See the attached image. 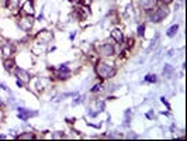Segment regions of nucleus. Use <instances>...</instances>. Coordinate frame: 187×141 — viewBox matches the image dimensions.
<instances>
[{
    "mask_svg": "<svg viewBox=\"0 0 187 141\" xmlns=\"http://www.w3.org/2000/svg\"><path fill=\"white\" fill-rule=\"evenodd\" d=\"M96 73L101 78V79H111L116 76L117 68L113 64H107V62H98L96 67Z\"/></svg>",
    "mask_w": 187,
    "mask_h": 141,
    "instance_id": "obj_1",
    "label": "nucleus"
},
{
    "mask_svg": "<svg viewBox=\"0 0 187 141\" xmlns=\"http://www.w3.org/2000/svg\"><path fill=\"white\" fill-rule=\"evenodd\" d=\"M167 14H169V9H167L166 6H162V7L155 9V10L151 13L149 20H151L152 23H159V21H162V20H163Z\"/></svg>",
    "mask_w": 187,
    "mask_h": 141,
    "instance_id": "obj_2",
    "label": "nucleus"
},
{
    "mask_svg": "<svg viewBox=\"0 0 187 141\" xmlns=\"http://www.w3.org/2000/svg\"><path fill=\"white\" fill-rule=\"evenodd\" d=\"M52 38H54V34H52L51 31H48V30H44V31H41V33L37 35V41H35V43L42 44V45H47L48 43H51Z\"/></svg>",
    "mask_w": 187,
    "mask_h": 141,
    "instance_id": "obj_3",
    "label": "nucleus"
},
{
    "mask_svg": "<svg viewBox=\"0 0 187 141\" xmlns=\"http://www.w3.org/2000/svg\"><path fill=\"white\" fill-rule=\"evenodd\" d=\"M32 25H34V19H32V16H25L23 19H20V21H19V27L23 30V31H30L31 28H32Z\"/></svg>",
    "mask_w": 187,
    "mask_h": 141,
    "instance_id": "obj_4",
    "label": "nucleus"
},
{
    "mask_svg": "<svg viewBox=\"0 0 187 141\" xmlns=\"http://www.w3.org/2000/svg\"><path fill=\"white\" fill-rule=\"evenodd\" d=\"M97 51L100 52V55H104V57H111L114 55V47L111 44H103L97 48Z\"/></svg>",
    "mask_w": 187,
    "mask_h": 141,
    "instance_id": "obj_5",
    "label": "nucleus"
},
{
    "mask_svg": "<svg viewBox=\"0 0 187 141\" xmlns=\"http://www.w3.org/2000/svg\"><path fill=\"white\" fill-rule=\"evenodd\" d=\"M68 64H62L61 67H59V69L56 72V76L59 78V79H68L70 75V69L66 67Z\"/></svg>",
    "mask_w": 187,
    "mask_h": 141,
    "instance_id": "obj_6",
    "label": "nucleus"
},
{
    "mask_svg": "<svg viewBox=\"0 0 187 141\" xmlns=\"http://www.w3.org/2000/svg\"><path fill=\"white\" fill-rule=\"evenodd\" d=\"M34 11H35V9H34V3H32V0H27V1L24 3V6H23V13L24 14H27V16H32Z\"/></svg>",
    "mask_w": 187,
    "mask_h": 141,
    "instance_id": "obj_7",
    "label": "nucleus"
},
{
    "mask_svg": "<svg viewBox=\"0 0 187 141\" xmlns=\"http://www.w3.org/2000/svg\"><path fill=\"white\" fill-rule=\"evenodd\" d=\"M16 76H17V79H21V80H24V82H28V80H30V75H28V72L24 70L23 68H16Z\"/></svg>",
    "mask_w": 187,
    "mask_h": 141,
    "instance_id": "obj_8",
    "label": "nucleus"
},
{
    "mask_svg": "<svg viewBox=\"0 0 187 141\" xmlns=\"http://www.w3.org/2000/svg\"><path fill=\"white\" fill-rule=\"evenodd\" d=\"M155 6V0H139V7L143 10H151Z\"/></svg>",
    "mask_w": 187,
    "mask_h": 141,
    "instance_id": "obj_9",
    "label": "nucleus"
},
{
    "mask_svg": "<svg viewBox=\"0 0 187 141\" xmlns=\"http://www.w3.org/2000/svg\"><path fill=\"white\" fill-rule=\"evenodd\" d=\"M111 38H114L117 43H122V40H124L122 31H121L120 28H114V30L111 31Z\"/></svg>",
    "mask_w": 187,
    "mask_h": 141,
    "instance_id": "obj_10",
    "label": "nucleus"
},
{
    "mask_svg": "<svg viewBox=\"0 0 187 141\" xmlns=\"http://www.w3.org/2000/svg\"><path fill=\"white\" fill-rule=\"evenodd\" d=\"M17 112H19V113H23L24 116H27L28 118L38 116V113H37V112H32V110H28V109H24V107H17Z\"/></svg>",
    "mask_w": 187,
    "mask_h": 141,
    "instance_id": "obj_11",
    "label": "nucleus"
},
{
    "mask_svg": "<svg viewBox=\"0 0 187 141\" xmlns=\"http://www.w3.org/2000/svg\"><path fill=\"white\" fill-rule=\"evenodd\" d=\"M19 4H20V0H7V7L11 11H16L19 9Z\"/></svg>",
    "mask_w": 187,
    "mask_h": 141,
    "instance_id": "obj_12",
    "label": "nucleus"
},
{
    "mask_svg": "<svg viewBox=\"0 0 187 141\" xmlns=\"http://www.w3.org/2000/svg\"><path fill=\"white\" fill-rule=\"evenodd\" d=\"M177 30H179V24H174V25H172V27L167 30L166 35H167V37H170V38H173V37L177 34Z\"/></svg>",
    "mask_w": 187,
    "mask_h": 141,
    "instance_id": "obj_13",
    "label": "nucleus"
},
{
    "mask_svg": "<svg viewBox=\"0 0 187 141\" xmlns=\"http://www.w3.org/2000/svg\"><path fill=\"white\" fill-rule=\"evenodd\" d=\"M162 73H163V76H166V78H170V76H172V73H173V67H172V65H169V64H166V65L163 67Z\"/></svg>",
    "mask_w": 187,
    "mask_h": 141,
    "instance_id": "obj_14",
    "label": "nucleus"
},
{
    "mask_svg": "<svg viewBox=\"0 0 187 141\" xmlns=\"http://www.w3.org/2000/svg\"><path fill=\"white\" fill-rule=\"evenodd\" d=\"M143 80L148 82V83H155V82L158 80V78H156V75H153V73H148V75L145 76Z\"/></svg>",
    "mask_w": 187,
    "mask_h": 141,
    "instance_id": "obj_15",
    "label": "nucleus"
},
{
    "mask_svg": "<svg viewBox=\"0 0 187 141\" xmlns=\"http://www.w3.org/2000/svg\"><path fill=\"white\" fill-rule=\"evenodd\" d=\"M11 52H13V47H11V45L3 47V55H4L6 58H10V57H11Z\"/></svg>",
    "mask_w": 187,
    "mask_h": 141,
    "instance_id": "obj_16",
    "label": "nucleus"
},
{
    "mask_svg": "<svg viewBox=\"0 0 187 141\" xmlns=\"http://www.w3.org/2000/svg\"><path fill=\"white\" fill-rule=\"evenodd\" d=\"M4 68H6L7 70H11L13 68H14V61H13V59H10V58H9V59H6V61H4Z\"/></svg>",
    "mask_w": 187,
    "mask_h": 141,
    "instance_id": "obj_17",
    "label": "nucleus"
},
{
    "mask_svg": "<svg viewBox=\"0 0 187 141\" xmlns=\"http://www.w3.org/2000/svg\"><path fill=\"white\" fill-rule=\"evenodd\" d=\"M96 107L98 109L97 112L100 113V112H103V110H106V103H104L103 100H97V102H96Z\"/></svg>",
    "mask_w": 187,
    "mask_h": 141,
    "instance_id": "obj_18",
    "label": "nucleus"
},
{
    "mask_svg": "<svg viewBox=\"0 0 187 141\" xmlns=\"http://www.w3.org/2000/svg\"><path fill=\"white\" fill-rule=\"evenodd\" d=\"M17 138H20V140H27V138H35V136H34L32 133H24V134L17 136Z\"/></svg>",
    "mask_w": 187,
    "mask_h": 141,
    "instance_id": "obj_19",
    "label": "nucleus"
},
{
    "mask_svg": "<svg viewBox=\"0 0 187 141\" xmlns=\"http://www.w3.org/2000/svg\"><path fill=\"white\" fill-rule=\"evenodd\" d=\"M158 40H159V34H156V35H155V40H152L151 45H149V48H148V52H151L153 48L156 47V44H158Z\"/></svg>",
    "mask_w": 187,
    "mask_h": 141,
    "instance_id": "obj_20",
    "label": "nucleus"
},
{
    "mask_svg": "<svg viewBox=\"0 0 187 141\" xmlns=\"http://www.w3.org/2000/svg\"><path fill=\"white\" fill-rule=\"evenodd\" d=\"M83 99H85L83 96H77L76 99H73V102H72V104H73V106H77V104H80V103L83 102Z\"/></svg>",
    "mask_w": 187,
    "mask_h": 141,
    "instance_id": "obj_21",
    "label": "nucleus"
},
{
    "mask_svg": "<svg viewBox=\"0 0 187 141\" xmlns=\"http://www.w3.org/2000/svg\"><path fill=\"white\" fill-rule=\"evenodd\" d=\"M137 34H138V37H143V34H145V25H143V24H141L139 27H138Z\"/></svg>",
    "mask_w": 187,
    "mask_h": 141,
    "instance_id": "obj_22",
    "label": "nucleus"
},
{
    "mask_svg": "<svg viewBox=\"0 0 187 141\" xmlns=\"http://www.w3.org/2000/svg\"><path fill=\"white\" fill-rule=\"evenodd\" d=\"M101 88H103V86H101V83H97V85H94L93 88H92V92H100V90H101Z\"/></svg>",
    "mask_w": 187,
    "mask_h": 141,
    "instance_id": "obj_23",
    "label": "nucleus"
},
{
    "mask_svg": "<svg viewBox=\"0 0 187 141\" xmlns=\"http://www.w3.org/2000/svg\"><path fill=\"white\" fill-rule=\"evenodd\" d=\"M62 137H65V136H63V133H61V131H56L55 134H52V138H62Z\"/></svg>",
    "mask_w": 187,
    "mask_h": 141,
    "instance_id": "obj_24",
    "label": "nucleus"
},
{
    "mask_svg": "<svg viewBox=\"0 0 187 141\" xmlns=\"http://www.w3.org/2000/svg\"><path fill=\"white\" fill-rule=\"evenodd\" d=\"M130 116H132V112H131V110H127V112H125V121H128Z\"/></svg>",
    "mask_w": 187,
    "mask_h": 141,
    "instance_id": "obj_25",
    "label": "nucleus"
},
{
    "mask_svg": "<svg viewBox=\"0 0 187 141\" xmlns=\"http://www.w3.org/2000/svg\"><path fill=\"white\" fill-rule=\"evenodd\" d=\"M0 88H1V89H3V90H7V92H9V93H10V89H9V88H7V86H6V85H4V83H1V82H0Z\"/></svg>",
    "mask_w": 187,
    "mask_h": 141,
    "instance_id": "obj_26",
    "label": "nucleus"
},
{
    "mask_svg": "<svg viewBox=\"0 0 187 141\" xmlns=\"http://www.w3.org/2000/svg\"><path fill=\"white\" fill-rule=\"evenodd\" d=\"M16 85H17V86H19V88H23V80H21V79H17V80H16Z\"/></svg>",
    "mask_w": 187,
    "mask_h": 141,
    "instance_id": "obj_27",
    "label": "nucleus"
},
{
    "mask_svg": "<svg viewBox=\"0 0 187 141\" xmlns=\"http://www.w3.org/2000/svg\"><path fill=\"white\" fill-rule=\"evenodd\" d=\"M19 118H20V120H23V121L28 120V117H27V116H24L23 113H19Z\"/></svg>",
    "mask_w": 187,
    "mask_h": 141,
    "instance_id": "obj_28",
    "label": "nucleus"
},
{
    "mask_svg": "<svg viewBox=\"0 0 187 141\" xmlns=\"http://www.w3.org/2000/svg\"><path fill=\"white\" fill-rule=\"evenodd\" d=\"M161 102H162V103H165V104L167 106V109H170V106H169V103H167V100H166L165 97H161Z\"/></svg>",
    "mask_w": 187,
    "mask_h": 141,
    "instance_id": "obj_29",
    "label": "nucleus"
},
{
    "mask_svg": "<svg viewBox=\"0 0 187 141\" xmlns=\"http://www.w3.org/2000/svg\"><path fill=\"white\" fill-rule=\"evenodd\" d=\"M76 93H73V92H70V93H65V94H62V97H69V96H75Z\"/></svg>",
    "mask_w": 187,
    "mask_h": 141,
    "instance_id": "obj_30",
    "label": "nucleus"
},
{
    "mask_svg": "<svg viewBox=\"0 0 187 141\" xmlns=\"http://www.w3.org/2000/svg\"><path fill=\"white\" fill-rule=\"evenodd\" d=\"M41 20H44V14H42V13L38 16V21H41Z\"/></svg>",
    "mask_w": 187,
    "mask_h": 141,
    "instance_id": "obj_31",
    "label": "nucleus"
},
{
    "mask_svg": "<svg viewBox=\"0 0 187 141\" xmlns=\"http://www.w3.org/2000/svg\"><path fill=\"white\" fill-rule=\"evenodd\" d=\"M159 1H162V3H165V4H167V3H170L172 0H159Z\"/></svg>",
    "mask_w": 187,
    "mask_h": 141,
    "instance_id": "obj_32",
    "label": "nucleus"
},
{
    "mask_svg": "<svg viewBox=\"0 0 187 141\" xmlns=\"http://www.w3.org/2000/svg\"><path fill=\"white\" fill-rule=\"evenodd\" d=\"M173 52H174V51H173V49H170V51H169V54H167V57H172V55H173Z\"/></svg>",
    "mask_w": 187,
    "mask_h": 141,
    "instance_id": "obj_33",
    "label": "nucleus"
},
{
    "mask_svg": "<svg viewBox=\"0 0 187 141\" xmlns=\"http://www.w3.org/2000/svg\"><path fill=\"white\" fill-rule=\"evenodd\" d=\"M75 35H76V33H72V34H70V40H73V38H75Z\"/></svg>",
    "mask_w": 187,
    "mask_h": 141,
    "instance_id": "obj_34",
    "label": "nucleus"
},
{
    "mask_svg": "<svg viewBox=\"0 0 187 141\" xmlns=\"http://www.w3.org/2000/svg\"><path fill=\"white\" fill-rule=\"evenodd\" d=\"M80 1H83V0H72V3H80Z\"/></svg>",
    "mask_w": 187,
    "mask_h": 141,
    "instance_id": "obj_35",
    "label": "nucleus"
}]
</instances>
